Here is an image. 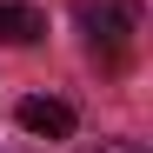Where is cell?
Listing matches in <instances>:
<instances>
[{
    "instance_id": "6da1fadb",
    "label": "cell",
    "mask_w": 153,
    "mask_h": 153,
    "mask_svg": "<svg viewBox=\"0 0 153 153\" xmlns=\"http://www.w3.org/2000/svg\"><path fill=\"white\" fill-rule=\"evenodd\" d=\"M73 20H80V33H87V53L107 73H120L126 47H133V13H126L120 0H73Z\"/></svg>"
},
{
    "instance_id": "7a4b0ae2",
    "label": "cell",
    "mask_w": 153,
    "mask_h": 153,
    "mask_svg": "<svg viewBox=\"0 0 153 153\" xmlns=\"http://www.w3.org/2000/svg\"><path fill=\"white\" fill-rule=\"evenodd\" d=\"M20 126H27L33 140H67V133H73V107L33 93V100H20Z\"/></svg>"
},
{
    "instance_id": "3957f363",
    "label": "cell",
    "mask_w": 153,
    "mask_h": 153,
    "mask_svg": "<svg viewBox=\"0 0 153 153\" xmlns=\"http://www.w3.org/2000/svg\"><path fill=\"white\" fill-rule=\"evenodd\" d=\"M47 33V20L27 7V0H0V40H7V47H33Z\"/></svg>"
},
{
    "instance_id": "277c9868",
    "label": "cell",
    "mask_w": 153,
    "mask_h": 153,
    "mask_svg": "<svg viewBox=\"0 0 153 153\" xmlns=\"http://www.w3.org/2000/svg\"><path fill=\"white\" fill-rule=\"evenodd\" d=\"M80 153H140L133 140H100V146H80Z\"/></svg>"
}]
</instances>
